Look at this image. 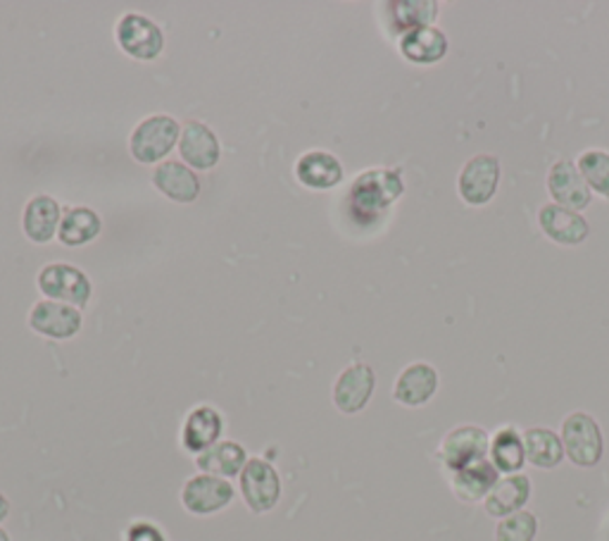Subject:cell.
I'll return each mask as SVG.
<instances>
[{"mask_svg": "<svg viewBox=\"0 0 609 541\" xmlns=\"http://www.w3.org/2000/svg\"><path fill=\"white\" fill-rule=\"evenodd\" d=\"M176 149H179L184 165L200 172L213 170L221 157L217 134L203 122H186L179 136V146Z\"/></svg>", "mask_w": 609, "mask_h": 541, "instance_id": "cell-12", "label": "cell"}, {"mask_svg": "<svg viewBox=\"0 0 609 541\" xmlns=\"http://www.w3.org/2000/svg\"><path fill=\"white\" fill-rule=\"evenodd\" d=\"M238 489L246 506L255 516L275 511L281 501V477L277 468L265 458H250L244 472L238 474Z\"/></svg>", "mask_w": 609, "mask_h": 541, "instance_id": "cell-4", "label": "cell"}, {"mask_svg": "<svg viewBox=\"0 0 609 541\" xmlns=\"http://www.w3.org/2000/svg\"><path fill=\"white\" fill-rule=\"evenodd\" d=\"M538 534V518L534 513H512L495 528V541H534Z\"/></svg>", "mask_w": 609, "mask_h": 541, "instance_id": "cell-29", "label": "cell"}, {"mask_svg": "<svg viewBox=\"0 0 609 541\" xmlns=\"http://www.w3.org/2000/svg\"><path fill=\"white\" fill-rule=\"evenodd\" d=\"M522 441H524L526 460L531 466L543 468V470H553L562 463V458H565L562 439H559L555 432H550V429H545V427L526 429Z\"/></svg>", "mask_w": 609, "mask_h": 541, "instance_id": "cell-24", "label": "cell"}, {"mask_svg": "<svg viewBox=\"0 0 609 541\" xmlns=\"http://www.w3.org/2000/svg\"><path fill=\"white\" fill-rule=\"evenodd\" d=\"M531 497V482L526 474H507L505 480H498L486 497V513L493 518H507L512 513H519L524 503Z\"/></svg>", "mask_w": 609, "mask_h": 541, "instance_id": "cell-20", "label": "cell"}, {"mask_svg": "<svg viewBox=\"0 0 609 541\" xmlns=\"http://www.w3.org/2000/svg\"><path fill=\"white\" fill-rule=\"evenodd\" d=\"M296 177L302 186L327 191L343 182V165L339 157L327 151H308L298 157Z\"/></svg>", "mask_w": 609, "mask_h": 541, "instance_id": "cell-16", "label": "cell"}, {"mask_svg": "<svg viewBox=\"0 0 609 541\" xmlns=\"http://www.w3.org/2000/svg\"><path fill=\"white\" fill-rule=\"evenodd\" d=\"M500 182V163L493 155H476L460 174V196L469 205L488 203Z\"/></svg>", "mask_w": 609, "mask_h": 541, "instance_id": "cell-11", "label": "cell"}, {"mask_svg": "<svg viewBox=\"0 0 609 541\" xmlns=\"http://www.w3.org/2000/svg\"><path fill=\"white\" fill-rule=\"evenodd\" d=\"M436 389H438V372L426 363H412L395 379L393 399L400 406L420 408L434 399Z\"/></svg>", "mask_w": 609, "mask_h": 541, "instance_id": "cell-14", "label": "cell"}, {"mask_svg": "<svg viewBox=\"0 0 609 541\" xmlns=\"http://www.w3.org/2000/svg\"><path fill=\"white\" fill-rule=\"evenodd\" d=\"M221 412L213 406H196L194 410H188V416L182 425V447L188 453L200 456L221 441Z\"/></svg>", "mask_w": 609, "mask_h": 541, "instance_id": "cell-13", "label": "cell"}, {"mask_svg": "<svg viewBox=\"0 0 609 541\" xmlns=\"http://www.w3.org/2000/svg\"><path fill=\"white\" fill-rule=\"evenodd\" d=\"M376 387V375L364 363H352L333 381V406L339 408L343 416H355L362 412L367 404L372 401Z\"/></svg>", "mask_w": 609, "mask_h": 541, "instance_id": "cell-8", "label": "cell"}, {"mask_svg": "<svg viewBox=\"0 0 609 541\" xmlns=\"http://www.w3.org/2000/svg\"><path fill=\"white\" fill-rule=\"evenodd\" d=\"M182 126L169 115H151L134 126L130 136L132 157L141 165L163 163L176 146H179Z\"/></svg>", "mask_w": 609, "mask_h": 541, "instance_id": "cell-1", "label": "cell"}, {"mask_svg": "<svg viewBox=\"0 0 609 541\" xmlns=\"http://www.w3.org/2000/svg\"><path fill=\"white\" fill-rule=\"evenodd\" d=\"M495 484H498V470H495V466L488 463V460H478L474 466L453 472L455 494L467 503H474L481 499L486 501V497L491 494V489Z\"/></svg>", "mask_w": 609, "mask_h": 541, "instance_id": "cell-23", "label": "cell"}, {"mask_svg": "<svg viewBox=\"0 0 609 541\" xmlns=\"http://www.w3.org/2000/svg\"><path fill=\"white\" fill-rule=\"evenodd\" d=\"M115 39L126 55L143 62L157 60L165 51L163 29L141 12L124 14L115 27Z\"/></svg>", "mask_w": 609, "mask_h": 541, "instance_id": "cell-5", "label": "cell"}, {"mask_svg": "<svg viewBox=\"0 0 609 541\" xmlns=\"http://www.w3.org/2000/svg\"><path fill=\"white\" fill-rule=\"evenodd\" d=\"M0 541H10V534L3 528H0Z\"/></svg>", "mask_w": 609, "mask_h": 541, "instance_id": "cell-32", "label": "cell"}, {"mask_svg": "<svg viewBox=\"0 0 609 541\" xmlns=\"http://www.w3.org/2000/svg\"><path fill=\"white\" fill-rule=\"evenodd\" d=\"M579 172L588 188L596 191L602 198H609V155L602 151H586L579 157Z\"/></svg>", "mask_w": 609, "mask_h": 541, "instance_id": "cell-28", "label": "cell"}, {"mask_svg": "<svg viewBox=\"0 0 609 541\" xmlns=\"http://www.w3.org/2000/svg\"><path fill=\"white\" fill-rule=\"evenodd\" d=\"M491 456H493L495 470L507 472V474H517V470H522L524 460H526L522 437L512 427L500 429V432L493 439Z\"/></svg>", "mask_w": 609, "mask_h": 541, "instance_id": "cell-26", "label": "cell"}, {"mask_svg": "<svg viewBox=\"0 0 609 541\" xmlns=\"http://www.w3.org/2000/svg\"><path fill=\"white\" fill-rule=\"evenodd\" d=\"M101 229H103V220L99 213L91 208H72L62 215L58 238L62 246L76 248V246L91 244L93 238L101 234Z\"/></svg>", "mask_w": 609, "mask_h": 541, "instance_id": "cell-25", "label": "cell"}, {"mask_svg": "<svg viewBox=\"0 0 609 541\" xmlns=\"http://www.w3.org/2000/svg\"><path fill=\"white\" fill-rule=\"evenodd\" d=\"M153 186L174 203H194L200 196V180L196 170L182 161H165L153 172Z\"/></svg>", "mask_w": 609, "mask_h": 541, "instance_id": "cell-15", "label": "cell"}, {"mask_svg": "<svg viewBox=\"0 0 609 541\" xmlns=\"http://www.w3.org/2000/svg\"><path fill=\"white\" fill-rule=\"evenodd\" d=\"M538 222L545 236L562 246H576L586 242V236L590 232L588 222L579 213L567 211L562 205H545L538 213Z\"/></svg>", "mask_w": 609, "mask_h": 541, "instance_id": "cell-19", "label": "cell"}, {"mask_svg": "<svg viewBox=\"0 0 609 541\" xmlns=\"http://www.w3.org/2000/svg\"><path fill=\"white\" fill-rule=\"evenodd\" d=\"M441 460L445 463L447 470H462L467 466L478 463V460H486L488 453V435L486 429L474 427V425H464L447 432L443 443H441Z\"/></svg>", "mask_w": 609, "mask_h": 541, "instance_id": "cell-9", "label": "cell"}, {"mask_svg": "<svg viewBox=\"0 0 609 541\" xmlns=\"http://www.w3.org/2000/svg\"><path fill=\"white\" fill-rule=\"evenodd\" d=\"M124 541H167V539L157 524L138 520V522L130 524V530H126V534H124Z\"/></svg>", "mask_w": 609, "mask_h": 541, "instance_id": "cell-30", "label": "cell"}, {"mask_svg": "<svg viewBox=\"0 0 609 541\" xmlns=\"http://www.w3.org/2000/svg\"><path fill=\"white\" fill-rule=\"evenodd\" d=\"M562 447L574 466L592 468L602 458V432L588 412H571L562 422Z\"/></svg>", "mask_w": 609, "mask_h": 541, "instance_id": "cell-7", "label": "cell"}, {"mask_svg": "<svg viewBox=\"0 0 609 541\" xmlns=\"http://www.w3.org/2000/svg\"><path fill=\"white\" fill-rule=\"evenodd\" d=\"M405 184L400 172L395 170H370L360 174L350 188V203L358 215L372 217L383 211H389L391 205L403 196Z\"/></svg>", "mask_w": 609, "mask_h": 541, "instance_id": "cell-2", "label": "cell"}, {"mask_svg": "<svg viewBox=\"0 0 609 541\" xmlns=\"http://www.w3.org/2000/svg\"><path fill=\"white\" fill-rule=\"evenodd\" d=\"M84 325V317L79 308H72L68 304H58V300H39L29 313V327L41 337L65 341L79 334Z\"/></svg>", "mask_w": 609, "mask_h": 541, "instance_id": "cell-10", "label": "cell"}, {"mask_svg": "<svg viewBox=\"0 0 609 541\" xmlns=\"http://www.w3.org/2000/svg\"><path fill=\"white\" fill-rule=\"evenodd\" d=\"M391 10L395 27L403 29L405 34L414 29L431 27V22L438 18V6L431 3V0H403V3H393Z\"/></svg>", "mask_w": 609, "mask_h": 541, "instance_id": "cell-27", "label": "cell"}, {"mask_svg": "<svg viewBox=\"0 0 609 541\" xmlns=\"http://www.w3.org/2000/svg\"><path fill=\"white\" fill-rule=\"evenodd\" d=\"M548 188L557 205L567 211L579 213L590 203V188L581 172L571 163H557L548 174Z\"/></svg>", "mask_w": 609, "mask_h": 541, "instance_id": "cell-17", "label": "cell"}, {"mask_svg": "<svg viewBox=\"0 0 609 541\" xmlns=\"http://www.w3.org/2000/svg\"><path fill=\"white\" fill-rule=\"evenodd\" d=\"M39 292L48 300H58V304H68L72 308L89 306L93 286L84 269H79L68 263H51L45 265L39 277Z\"/></svg>", "mask_w": 609, "mask_h": 541, "instance_id": "cell-3", "label": "cell"}, {"mask_svg": "<svg viewBox=\"0 0 609 541\" xmlns=\"http://www.w3.org/2000/svg\"><path fill=\"white\" fill-rule=\"evenodd\" d=\"M234 499H236V489L231 487L229 480H221V477L205 474V472L188 477L182 489L184 508L190 516H198V518L224 511V508L231 506Z\"/></svg>", "mask_w": 609, "mask_h": 541, "instance_id": "cell-6", "label": "cell"}, {"mask_svg": "<svg viewBox=\"0 0 609 541\" xmlns=\"http://www.w3.org/2000/svg\"><path fill=\"white\" fill-rule=\"evenodd\" d=\"M62 222L60 203L53 196L39 194L27 203L22 215V229L29 236V242L48 244L58 234Z\"/></svg>", "mask_w": 609, "mask_h": 541, "instance_id": "cell-18", "label": "cell"}, {"mask_svg": "<svg viewBox=\"0 0 609 541\" xmlns=\"http://www.w3.org/2000/svg\"><path fill=\"white\" fill-rule=\"evenodd\" d=\"M8 516H10V501L0 494V522L8 520Z\"/></svg>", "mask_w": 609, "mask_h": 541, "instance_id": "cell-31", "label": "cell"}, {"mask_svg": "<svg viewBox=\"0 0 609 541\" xmlns=\"http://www.w3.org/2000/svg\"><path fill=\"white\" fill-rule=\"evenodd\" d=\"M400 53L416 65H434L447 53V39L441 29L424 27L403 34L400 39Z\"/></svg>", "mask_w": 609, "mask_h": 541, "instance_id": "cell-22", "label": "cell"}, {"mask_svg": "<svg viewBox=\"0 0 609 541\" xmlns=\"http://www.w3.org/2000/svg\"><path fill=\"white\" fill-rule=\"evenodd\" d=\"M248 451L236 441H219L213 449L196 456V466L205 474L221 477V480H234L244 472L248 463Z\"/></svg>", "mask_w": 609, "mask_h": 541, "instance_id": "cell-21", "label": "cell"}]
</instances>
